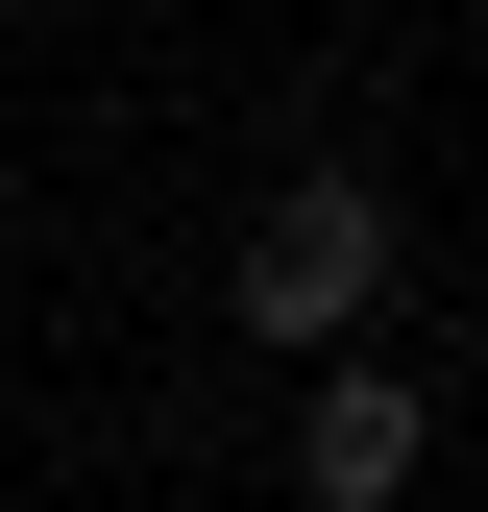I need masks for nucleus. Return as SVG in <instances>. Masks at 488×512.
Listing matches in <instances>:
<instances>
[{
    "mask_svg": "<svg viewBox=\"0 0 488 512\" xmlns=\"http://www.w3.org/2000/svg\"><path fill=\"white\" fill-rule=\"evenodd\" d=\"M415 439H440V391H415V366H318L293 488H318V512H391V488H415Z\"/></svg>",
    "mask_w": 488,
    "mask_h": 512,
    "instance_id": "nucleus-2",
    "label": "nucleus"
},
{
    "mask_svg": "<svg viewBox=\"0 0 488 512\" xmlns=\"http://www.w3.org/2000/svg\"><path fill=\"white\" fill-rule=\"evenodd\" d=\"M366 293H391V196H366V171H293V196L244 220V342L342 366V342H366Z\"/></svg>",
    "mask_w": 488,
    "mask_h": 512,
    "instance_id": "nucleus-1",
    "label": "nucleus"
}]
</instances>
